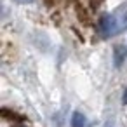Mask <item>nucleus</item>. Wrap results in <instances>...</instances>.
Masks as SVG:
<instances>
[{"mask_svg":"<svg viewBox=\"0 0 127 127\" xmlns=\"http://www.w3.org/2000/svg\"><path fill=\"white\" fill-rule=\"evenodd\" d=\"M122 32L124 30H122V25H120V19H118L117 12L101 16V19H99V35L103 38L115 37V35H118Z\"/></svg>","mask_w":127,"mask_h":127,"instance_id":"1","label":"nucleus"},{"mask_svg":"<svg viewBox=\"0 0 127 127\" xmlns=\"http://www.w3.org/2000/svg\"><path fill=\"white\" fill-rule=\"evenodd\" d=\"M125 56H127V49L124 45H117L115 51H113V63H115L117 68L122 66V63L125 61Z\"/></svg>","mask_w":127,"mask_h":127,"instance_id":"2","label":"nucleus"},{"mask_svg":"<svg viewBox=\"0 0 127 127\" xmlns=\"http://www.w3.org/2000/svg\"><path fill=\"white\" fill-rule=\"evenodd\" d=\"M70 125L71 127H85V117L80 111H73L71 118H70Z\"/></svg>","mask_w":127,"mask_h":127,"instance_id":"3","label":"nucleus"},{"mask_svg":"<svg viewBox=\"0 0 127 127\" xmlns=\"http://www.w3.org/2000/svg\"><path fill=\"white\" fill-rule=\"evenodd\" d=\"M122 103H124V104H127V87L124 89V94H122Z\"/></svg>","mask_w":127,"mask_h":127,"instance_id":"4","label":"nucleus"},{"mask_svg":"<svg viewBox=\"0 0 127 127\" xmlns=\"http://www.w3.org/2000/svg\"><path fill=\"white\" fill-rule=\"evenodd\" d=\"M104 127H113V120H111V118H108V120L104 122Z\"/></svg>","mask_w":127,"mask_h":127,"instance_id":"5","label":"nucleus"},{"mask_svg":"<svg viewBox=\"0 0 127 127\" xmlns=\"http://www.w3.org/2000/svg\"><path fill=\"white\" fill-rule=\"evenodd\" d=\"M18 4H32V2H35V0H16Z\"/></svg>","mask_w":127,"mask_h":127,"instance_id":"6","label":"nucleus"}]
</instances>
